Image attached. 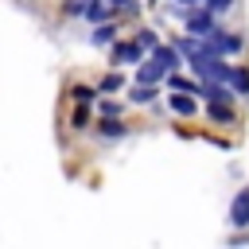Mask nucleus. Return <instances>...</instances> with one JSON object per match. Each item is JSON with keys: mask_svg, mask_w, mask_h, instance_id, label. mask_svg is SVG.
Segmentation results:
<instances>
[{"mask_svg": "<svg viewBox=\"0 0 249 249\" xmlns=\"http://www.w3.org/2000/svg\"><path fill=\"white\" fill-rule=\"evenodd\" d=\"M210 117H214V121H233V113H230L226 101H214V105H210Z\"/></svg>", "mask_w": 249, "mask_h": 249, "instance_id": "1a4fd4ad", "label": "nucleus"}, {"mask_svg": "<svg viewBox=\"0 0 249 249\" xmlns=\"http://www.w3.org/2000/svg\"><path fill=\"white\" fill-rule=\"evenodd\" d=\"M109 4H113V8H124V12H132V8H136L132 0H109Z\"/></svg>", "mask_w": 249, "mask_h": 249, "instance_id": "a211bd4d", "label": "nucleus"}, {"mask_svg": "<svg viewBox=\"0 0 249 249\" xmlns=\"http://www.w3.org/2000/svg\"><path fill=\"white\" fill-rule=\"evenodd\" d=\"M237 93H249V70H233V82H230Z\"/></svg>", "mask_w": 249, "mask_h": 249, "instance_id": "9d476101", "label": "nucleus"}, {"mask_svg": "<svg viewBox=\"0 0 249 249\" xmlns=\"http://www.w3.org/2000/svg\"><path fill=\"white\" fill-rule=\"evenodd\" d=\"M101 132H105V136H121V132H124V124H117V121L109 117V121H101Z\"/></svg>", "mask_w": 249, "mask_h": 249, "instance_id": "f8f14e48", "label": "nucleus"}, {"mask_svg": "<svg viewBox=\"0 0 249 249\" xmlns=\"http://www.w3.org/2000/svg\"><path fill=\"white\" fill-rule=\"evenodd\" d=\"M93 93H97V89H86V86H78V89H74V97H78V101H89Z\"/></svg>", "mask_w": 249, "mask_h": 249, "instance_id": "dca6fc26", "label": "nucleus"}, {"mask_svg": "<svg viewBox=\"0 0 249 249\" xmlns=\"http://www.w3.org/2000/svg\"><path fill=\"white\" fill-rule=\"evenodd\" d=\"M86 16H89V19H93V23H101V19H105V8H101V4H93V0H89V4H86Z\"/></svg>", "mask_w": 249, "mask_h": 249, "instance_id": "ddd939ff", "label": "nucleus"}, {"mask_svg": "<svg viewBox=\"0 0 249 249\" xmlns=\"http://www.w3.org/2000/svg\"><path fill=\"white\" fill-rule=\"evenodd\" d=\"M113 31H117V27H109V23H101V27L93 31V43H109V39H113Z\"/></svg>", "mask_w": 249, "mask_h": 249, "instance_id": "9b49d317", "label": "nucleus"}, {"mask_svg": "<svg viewBox=\"0 0 249 249\" xmlns=\"http://www.w3.org/2000/svg\"><path fill=\"white\" fill-rule=\"evenodd\" d=\"M136 43H140V47H160V43H156V35H152V31H140V39H136Z\"/></svg>", "mask_w": 249, "mask_h": 249, "instance_id": "4468645a", "label": "nucleus"}, {"mask_svg": "<svg viewBox=\"0 0 249 249\" xmlns=\"http://www.w3.org/2000/svg\"><path fill=\"white\" fill-rule=\"evenodd\" d=\"M152 54H156V58H160L167 70H175V66H179V54H175L171 47H152Z\"/></svg>", "mask_w": 249, "mask_h": 249, "instance_id": "423d86ee", "label": "nucleus"}, {"mask_svg": "<svg viewBox=\"0 0 249 249\" xmlns=\"http://www.w3.org/2000/svg\"><path fill=\"white\" fill-rule=\"evenodd\" d=\"M206 51H214V54H233V51H241V39H237V35H218V31H210V35H206Z\"/></svg>", "mask_w": 249, "mask_h": 249, "instance_id": "f03ea898", "label": "nucleus"}, {"mask_svg": "<svg viewBox=\"0 0 249 249\" xmlns=\"http://www.w3.org/2000/svg\"><path fill=\"white\" fill-rule=\"evenodd\" d=\"M187 31H191V35H198V39H206V35L214 31L210 12H191V16H187Z\"/></svg>", "mask_w": 249, "mask_h": 249, "instance_id": "20e7f679", "label": "nucleus"}, {"mask_svg": "<svg viewBox=\"0 0 249 249\" xmlns=\"http://www.w3.org/2000/svg\"><path fill=\"white\" fill-rule=\"evenodd\" d=\"M183 4H198V0H183Z\"/></svg>", "mask_w": 249, "mask_h": 249, "instance_id": "6ab92c4d", "label": "nucleus"}, {"mask_svg": "<svg viewBox=\"0 0 249 249\" xmlns=\"http://www.w3.org/2000/svg\"><path fill=\"white\" fill-rule=\"evenodd\" d=\"M140 43H117L113 47V62H140Z\"/></svg>", "mask_w": 249, "mask_h": 249, "instance_id": "39448f33", "label": "nucleus"}, {"mask_svg": "<svg viewBox=\"0 0 249 249\" xmlns=\"http://www.w3.org/2000/svg\"><path fill=\"white\" fill-rule=\"evenodd\" d=\"M167 74H171V70H167V66H163V62H160V58L152 54V58H148V62H144V66L136 70V82H148V86H160V82H163Z\"/></svg>", "mask_w": 249, "mask_h": 249, "instance_id": "f257e3e1", "label": "nucleus"}, {"mask_svg": "<svg viewBox=\"0 0 249 249\" xmlns=\"http://www.w3.org/2000/svg\"><path fill=\"white\" fill-rule=\"evenodd\" d=\"M117 109H121V105H117V101H101V113H105V117H113V113H117Z\"/></svg>", "mask_w": 249, "mask_h": 249, "instance_id": "f3484780", "label": "nucleus"}, {"mask_svg": "<svg viewBox=\"0 0 249 249\" xmlns=\"http://www.w3.org/2000/svg\"><path fill=\"white\" fill-rule=\"evenodd\" d=\"M230 4H233V0H206V8H210V12H226Z\"/></svg>", "mask_w": 249, "mask_h": 249, "instance_id": "2eb2a0df", "label": "nucleus"}, {"mask_svg": "<svg viewBox=\"0 0 249 249\" xmlns=\"http://www.w3.org/2000/svg\"><path fill=\"white\" fill-rule=\"evenodd\" d=\"M171 109H175V113H187V117H191V113H195V101H191V97H183V93H175V97H171Z\"/></svg>", "mask_w": 249, "mask_h": 249, "instance_id": "6e6552de", "label": "nucleus"}, {"mask_svg": "<svg viewBox=\"0 0 249 249\" xmlns=\"http://www.w3.org/2000/svg\"><path fill=\"white\" fill-rule=\"evenodd\" d=\"M230 222H233V226H249V187L233 195V202H230Z\"/></svg>", "mask_w": 249, "mask_h": 249, "instance_id": "7ed1b4c3", "label": "nucleus"}, {"mask_svg": "<svg viewBox=\"0 0 249 249\" xmlns=\"http://www.w3.org/2000/svg\"><path fill=\"white\" fill-rule=\"evenodd\" d=\"M121 86H124V78L121 74H109V78L97 82V93H109V89H121Z\"/></svg>", "mask_w": 249, "mask_h": 249, "instance_id": "0eeeda50", "label": "nucleus"}]
</instances>
